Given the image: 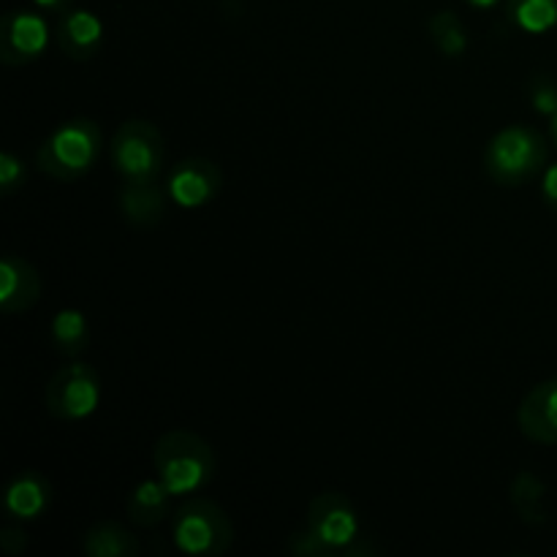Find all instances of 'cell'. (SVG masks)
Listing matches in <instances>:
<instances>
[{
	"instance_id": "1",
	"label": "cell",
	"mask_w": 557,
	"mask_h": 557,
	"mask_svg": "<svg viewBox=\"0 0 557 557\" xmlns=\"http://www.w3.org/2000/svg\"><path fill=\"white\" fill-rule=\"evenodd\" d=\"M288 549L294 555L351 557L370 555V544H359V517L351 500L337 490L315 495L305 515V531L294 533Z\"/></svg>"
},
{
	"instance_id": "2",
	"label": "cell",
	"mask_w": 557,
	"mask_h": 557,
	"mask_svg": "<svg viewBox=\"0 0 557 557\" xmlns=\"http://www.w3.org/2000/svg\"><path fill=\"white\" fill-rule=\"evenodd\" d=\"M152 466L172 495H190L207 487L218 471L212 446L190 430H169L152 449Z\"/></svg>"
},
{
	"instance_id": "3",
	"label": "cell",
	"mask_w": 557,
	"mask_h": 557,
	"mask_svg": "<svg viewBox=\"0 0 557 557\" xmlns=\"http://www.w3.org/2000/svg\"><path fill=\"white\" fill-rule=\"evenodd\" d=\"M101 150V125L90 117H74L41 141V147L36 150V163L49 177L71 183L96 166Z\"/></svg>"
},
{
	"instance_id": "4",
	"label": "cell",
	"mask_w": 557,
	"mask_h": 557,
	"mask_svg": "<svg viewBox=\"0 0 557 557\" xmlns=\"http://www.w3.org/2000/svg\"><path fill=\"white\" fill-rule=\"evenodd\" d=\"M547 163V145L542 134L528 125H509L490 139L484 152L487 174L504 188H517L536 177Z\"/></svg>"
},
{
	"instance_id": "5",
	"label": "cell",
	"mask_w": 557,
	"mask_h": 557,
	"mask_svg": "<svg viewBox=\"0 0 557 557\" xmlns=\"http://www.w3.org/2000/svg\"><path fill=\"white\" fill-rule=\"evenodd\" d=\"M172 542L177 553L190 557L226 555L234 544V525L221 506L196 498L174 511Z\"/></svg>"
},
{
	"instance_id": "6",
	"label": "cell",
	"mask_w": 557,
	"mask_h": 557,
	"mask_svg": "<svg viewBox=\"0 0 557 557\" xmlns=\"http://www.w3.org/2000/svg\"><path fill=\"white\" fill-rule=\"evenodd\" d=\"M109 156L125 183H156L166 158V145L150 120H128L112 136Z\"/></svg>"
},
{
	"instance_id": "7",
	"label": "cell",
	"mask_w": 557,
	"mask_h": 557,
	"mask_svg": "<svg viewBox=\"0 0 557 557\" xmlns=\"http://www.w3.org/2000/svg\"><path fill=\"white\" fill-rule=\"evenodd\" d=\"M44 406L52 417L82 422L101 406V381L85 362H69L44 386Z\"/></svg>"
},
{
	"instance_id": "8",
	"label": "cell",
	"mask_w": 557,
	"mask_h": 557,
	"mask_svg": "<svg viewBox=\"0 0 557 557\" xmlns=\"http://www.w3.org/2000/svg\"><path fill=\"white\" fill-rule=\"evenodd\" d=\"M49 27L36 11L14 9L0 22V63L9 69L30 65L47 52Z\"/></svg>"
},
{
	"instance_id": "9",
	"label": "cell",
	"mask_w": 557,
	"mask_h": 557,
	"mask_svg": "<svg viewBox=\"0 0 557 557\" xmlns=\"http://www.w3.org/2000/svg\"><path fill=\"white\" fill-rule=\"evenodd\" d=\"M223 188V174L218 163H212L210 158H185L174 166V172L169 174V196L177 207L183 210H196V207H205L221 194Z\"/></svg>"
},
{
	"instance_id": "10",
	"label": "cell",
	"mask_w": 557,
	"mask_h": 557,
	"mask_svg": "<svg viewBox=\"0 0 557 557\" xmlns=\"http://www.w3.org/2000/svg\"><path fill=\"white\" fill-rule=\"evenodd\" d=\"M517 428L533 444H557V379L542 381L517 408Z\"/></svg>"
},
{
	"instance_id": "11",
	"label": "cell",
	"mask_w": 557,
	"mask_h": 557,
	"mask_svg": "<svg viewBox=\"0 0 557 557\" xmlns=\"http://www.w3.org/2000/svg\"><path fill=\"white\" fill-rule=\"evenodd\" d=\"M41 275L27 259L5 253L0 261V310L5 315L27 313L41 297Z\"/></svg>"
},
{
	"instance_id": "12",
	"label": "cell",
	"mask_w": 557,
	"mask_h": 557,
	"mask_svg": "<svg viewBox=\"0 0 557 557\" xmlns=\"http://www.w3.org/2000/svg\"><path fill=\"white\" fill-rule=\"evenodd\" d=\"M103 41V22L87 9L63 11L58 22V47L65 58L90 60Z\"/></svg>"
},
{
	"instance_id": "13",
	"label": "cell",
	"mask_w": 557,
	"mask_h": 557,
	"mask_svg": "<svg viewBox=\"0 0 557 557\" xmlns=\"http://www.w3.org/2000/svg\"><path fill=\"white\" fill-rule=\"evenodd\" d=\"M49 504H52V484L38 471L16 473L3 495L5 511L22 522L38 520L49 509Z\"/></svg>"
},
{
	"instance_id": "14",
	"label": "cell",
	"mask_w": 557,
	"mask_h": 557,
	"mask_svg": "<svg viewBox=\"0 0 557 557\" xmlns=\"http://www.w3.org/2000/svg\"><path fill=\"white\" fill-rule=\"evenodd\" d=\"M117 201L125 221L139 228L156 226L166 212V196L156 188V183H125Z\"/></svg>"
},
{
	"instance_id": "15",
	"label": "cell",
	"mask_w": 557,
	"mask_h": 557,
	"mask_svg": "<svg viewBox=\"0 0 557 557\" xmlns=\"http://www.w3.org/2000/svg\"><path fill=\"white\" fill-rule=\"evenodd\" d=\"M174 495L169 493L166 484L161 479H145V482L136 484L128 495V517L141 528H152L158 522H163L169 517V506H172Z\"/></svg>"
},
{
	"instance_id": "16",
	"label": "cell",
	"mask_w": 557,
	"mask_h": 557,
	"mask_svg": "<svg viewBox=\"0 0 557 557\" xmlns=\"http://www.w3.org/2000/svg\"><path fill=\"white\" fill-rule=\"evenodd\" d=\"M82 549L90 557H136L139 542L117 522H98L85 533Z\"/></svg>"
},
{
	"instance_id": "17",
	"label": "cell",
	"mask_w": 557,
	"mask_h": 557,
	"mask_svg": "<svg viewBox=\"0 0 557 557\" xmlns=\"http://www.w3.org/2000/svg\"><path fill=\"white\" fill-rule=\"evenodd\" d=\"M52 343L63 357H79L90 346L87 315L76 308L58 310L52 319Z\"/></svg>"
},
{
	"instance_id": "18",
	"label": "cell",
	"mask_w": 557,
	"mask_h": 557,
	"mask_svg": "<svg viewBox=\"0 0 557 557\" xmlns=\"http://www.w3.org/2000/svg\"><path fill=\"white\" fill-rule=\"evenodd\" d=\"M506 14L522 33L539 36L557 25V0H509Z\"/></svg>"
},
{
	"instance_id": "19",
	"label": "cell",
	"mask_w": 557,
	"mask_h": 557,
	"mask_svg": "<svg viewBox=\"0 0 557 557\" xmlns=\"http://www.w3.org/2000/svg\"><path fill=\"white\" fill-rule=\"evenodd\" d=\"M428 27L438 52L446 54V58H460L468 49L466 25H462V20L455 11H438V14L430 16Z\"/></svg>"
},
{
	"instance_id": "20",
	"label": "cell",
	"mask_w": 557,
	"mask_h": 557,
	"mask_svg": "<svg viewBox=\"0 0 557 557\" xmlns=\"http://www.w3.org/2000/svg\"><path fill=\"white\" fill-rule=\"evenodd\" d=\"M25 163L14 152H0V194H16L25 185Z\"/></svg>"
},
{
	"instance_id": "21",
	"label": "cell",
	"mask_w": 557,
	"mask_h": 557,
	"mask_svg": "<svg viewBox=\"0 0 557 557\" xmlns=\"http://www.w3.org/2000/svg\"><path fill=\"white\" fill-rule=\"evenodd\" d=\"M531 98L536 112L549 114V117L557 112V85L553 79H547V76H539V79L533 82Z\"/></svg>"
},
{
	"instance_id": "22",
	"label": "cell",
	"mask_w": 557,
	"mask_h": 557,
	"mask_svg": "<svg viewBox=\"0 0 557 557\" xmlns=\"http://www.w3.org/2000/svg\"><path fill=\"white\" fill-rule=\"evenodd\" d=\"M542 196H544V201H547L549 210L557 212V163H555V166H549L547 172H544Z\"/></svg>"
},
{
	"instance_id": "23",
	"label": "cell",
	"mask_w": 557,
	"mask_h": 557,
	"mask_svg": "<svg viewBox=\"0 0 557 557\" xmlns=\"http://www.w3.org/2000/svg\"><path fill=\"white\" fill-rule=\"evenodd\" d=\"M33 3L44 11H69L74 0H33Z\"/></svg>"
},
{
	"instance_id": "24",
	"label": "cell",
	"mask_w": 557,
	"mask_h": 557,
	"mask_svg": "<svg viewBox=\"0 0 557 557\" xmlns=\"http://www.w3.org/2000/svg\"><path fill=\"white\" fill-rule=\"evenodd\" d=\"M468 5H473V9H493L495 3H498V0H466Z\"/></svg>"
},
{
	"instance_id": "25",
	"label": "cell",
	"mask_w": 557,
	"mask_h": 557,
	"mask_svg": "<svg viewBox=\"0 0 557 557\" xmlns=\"http://www.w3.org/2000/svg\"><path fill=\"white\" fill-rule=\"evenodd\" d=\"M549 136H553L555 147H557V112L553 114V123H549Z\"/></svg>"
}]
</instances>
